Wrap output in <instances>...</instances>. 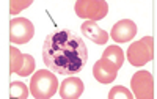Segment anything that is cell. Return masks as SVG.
Wrapping results in <instances>:
<instances>
[{
	"label": "cell",
	"instance_id": "9",
	"mask_svg": "<svg viewBox=\"0 0 157 99\" xmlns=\"http://www.w3.org/2000/svg\"><path fill=\"white\" fill-rule=\"evenodd\" d=\"M83 93V82L75 77V76H69L61 82L60 86V96L63 99H78Z\"/></svg>",
	"mask_w": 157,
	"mask_h": 99
},
{
	"label": "cell",
	"instance_id": "15",
	"mask_svg": "<svg viewBox=\"0 0 157 99\" xmlns=\"http://www.w3.org/2000/svg\"><path fill=\"white\" fill-rule=\"evenodd\" d=\"M35 69V58L29 54H24V63H22V68L21 71L17 72V76H22V77H27L33 72Z\"/></svg>",
	"mask_w": 157,
	"mask_h": 99
},
{
	"label": "cell",
	"instance_id": "12",
	"mask_svg": "<svg viewBox=\"0 0 157 99\" xmlns=\"http://www.w3.org/2000/svg\"><path fill=\"white\" fill-rule=\"evenodd\" d=\"M22 63H24V54H21L17 47H10V72L17 74L22 68Z\"/></svg>",
	"mask_w": 157,
	"mask_h": 99
},
{
	"label": "cell",
	"instance_id": "11",
	"mask_svg": "<svg viewBox=\"0 0 157 99\" xmlns=\"http://www.w3.org/2000/svg\"><path fill=\"white\" fill-rule=\"evenodd\" d=\"M102 58L112 61V63L120 69L123 66V63H124V52H123V49H120L118 46H109L105 51H104Z\"/></svg>",
	"mask_w": 157,
	"mask_h": 99
},
{
	"label": "cell",
	"instance_id": "1",
	"mask_svg": "<svg viewBox=\"0 0 157 99\" xmlns=\"http://www.w3.org/2000/svg\"><path fill=\"white\" fill-rule=\"evenodd\" d=\"M43 60L52 72L77 76L88 63V49L78 33L60 30L46 38L43 44Z\"/></svg>",
	"mask_w": 157,
	"mask_h": 99
},
{
	"label": "cell",
	"instance_id": "2",
	"mask_svg": "<svg viewBox=\"0 0 157 99\" xmlns=\"http://www.w3.org/2000/svg\"><path fill=\"white\" fill-rule=\"evenodd\" d=\"M50 69H39L30 79V93L36 99H50L58 90V79Z\"/></svg>",
	"mask_w": 157,
	"mask_h": 99
},
{
	"label": "cell",
	"instance_id": "14",
	"mask_svg": "<svg viewBox=\"0 0 157 99\" xmlns=\"http://www.w3.org/2000/svg\"><path fill=\"white\" fill-rule=\"evenodd\" d=\"M107 97L109 99H132L134 94H132V91H130L129 88H126V86L116 85V86H113V88L109 91Z\"/></svg>",
	"mask_w": 157,
	"mask_h": 99
},
{
	"label": "cell",
	"instance_id": "10",
	"mask_svg": "<svg viewBox=\"0 0 157 99\" xmlns=\"http://www.w3.org/2000/svg\"><path fill=\"white\" fill-rule=\"evenodd\" d=\"M80 32L85 38L93 41L94 44H105L107 40H109V33L105 30H102L93 21H85L80 25Z\"/></svg>",
	"mask_w": 157,
	"mask_h": 99
},
{
	"label": "cell",
	"instance_id": "8",
	"mask_svg": "<svg viewBox=\"0 0 157 99\" xmlns=\"http://www.w3.org/2000/svg\"><path fill=\"white\" fill-rule=\"evenodd\" d=\"M93 76L101 83H112L118 76V68L112 61H109L105 58H101L93 66Z\"/></svg>",
	"mask_w": 157,
	"mask_h": 99
},
{
	"label": "cell",
	"instance_id": "6",
	"mask_svg": "<svg viewBox=\"0 0 157 99\" xmlns=\"http://www.w3.org/2000/svg\"><path fill=\"white\" fill-rule=\"evenodd\" d=\"M35 35V27L27 17H16L10 22V41L13 44H25Z\"/></svg>",
	"mask_w": 157,
	"mask_h": 99
},
{
	"label": "cell",
	"instance_id": "16",
	"mask_svg": "<svg viewBox=\"0 0 157 99\" xmlns=\"http://www.w3.org/2000/svg\"><path fill=\"white\" fill-rule=\"evenodd\" d=\"M32 5V0H11L10 2V13L11 14H17L24 8H27Z\"/></svg>",
	"mask_w": 157,
	"mask_h": 99
},
{
	"label": "cell",
	"instance_id": "4",
	"mask_svg": "<svg viewBox=\"0 0 157 99\" xmlns=\"http://www.w3.org/2000/svg\"><path fill=\"white\" fill-rule=\"evenodd\" d=\"M109 5L104 0H78L75 3V14L88 21H101L107 16Z\"/></svg>",
	"mask_w": 157,
	"mask_h": 99
},
{
	"label": "cell",
	"instance_id": "13",
	"mask_svg": "<svg viewBox=\"0 0 157 99\" xmlns=\"http://www.w3.org/2000/svg\"><path fill=\"white\" fill-rule=\"evenodd\" d=\"M29 88L24 82H13L10 85V96L16 99H25L29 97Z\"/></svg>",
	"mask_w": 157,
	"mask_h": 99
},
{
	"label": "cell",
	"instance_id": "3",
	"mask_svg": "<svg viewBox=\"0 0 157 99\" xmlns=\"http://www.w3.org/2000/svg\"><path fill=\"white\" fill-rule=\"evenodd\" d=\"M155 51H154V38L151 36H145L140 41H135L129 46L127 49V60L130 65L134 66H143L154 60Z\"/></svg>",
	"mask_w": 157,
	"mask_h": 99
},
{
	"label": "cell",
	"instance_id": "5",
	"mask_svg": "<svg viewBox=\"0 0 157 99\" xmlns=\"http://www.w3.org/2000/svg\"><path fill=\"white\" fill-rule=\"evenodd\" d=\"M130 88L132 94L137 99H152L155 97V88H154V79L151 72L148 71H138L130 79Z\"/></svg>",
	"mask_w": 157,
	"mask_h": 99
},
{
	"label": "cell",
	"instance_id": "7",
	"mask_svg": "<svg viewBox=\"0 0 157 99\" xmlns=\"http://www.w3.org/2000/svg\"><path fill=\"white\" fill-rule=\"evenodd\" d=\"M137 35V25L134 21L130 19H123L120 22H116L112 27L110 38L115 40L116 43H129L130 40Z\"/></svg>",
	"mask_w": 157,
	"mask_h": 99
}]
</instances>
